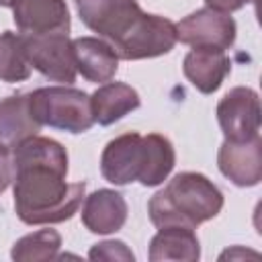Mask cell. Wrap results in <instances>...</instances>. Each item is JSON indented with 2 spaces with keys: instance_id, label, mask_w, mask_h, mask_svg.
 Here are the masks:
<instances>
[{
  "instance_id": "6da1fadb",
  "label": "cell",
  "mask_w": 262,
  "mask_h": 262,
  "mask_svg": "<svg viewBox=\"0 0 262 262\" xmlns=\"http://www.w3.org/2000/svg\"><path fill=\"white\" fill-rule=\"evenodd\" d=\"M14 211L27 225L68 221L82 205L86 184L66 182L68 151L49 137L33 135L12 154Z\"/></svg>"
},
{
  "instance_id": "7a4b0ae2",
  "label": "cell",
  "mask_w": 262,
  "mask_h": 262,
  "mask_svg": "<svg viewBox=\"0 0 262 262\" xmlns=\"http://www.w3.org/2000/svg\"><path fill=\"white\" fill-rule=\"evenodd\" d=\"M82 23L98 33L119 59H149L164 55L178 43L176 25L147 14L137 0H76Z\"/></svg>"
},
{
  "instance_id": "3957f363",
  "label": "cell",
  "mask_w": 262,
  "mask_h": 262,
  "mask_svg": "<svg viewBox=\"0 0 262 262\" xmlns=\"http://www.w3.org/2000/svg\"><path fill=\"white\" fill-rule=\"evenodd\" d=\"M174 164V145L160 133H123L111 139L100 156V172L104 180L117 186L131 182L160 186L170 176Z\"/></svg>"
},
{
  "instance_id": "277c9868",
  "label": "cell",
  "mask_w": 262,
  "mask_h": 262,
  "mask_svg": "<svg viewBox=\"0 0 262 262\" xmlns=\"http://www.w3.org/2000/svg\"><path fill=\"white\" fill-rule=\"evenodd\" d=\"M223 209L221 190L199 172L176 174L160 192L149 199L147 213L156 227L180 225L196 229Z\"/></svg>"
},
{
  "instance_id": "5b68a950",
  "label": "cell",
  "mask_w": 262,
  "mask_h": 262,
  "mask_svg": "<svg viewBox=\"0 0 262 262\" xmlns=\"http://www.w3.org/2000/svg\"><path fill=\"white\" fill-rule=\"evenodd\" d=\"M35 121L68 133H84L94 125L90 96L70 86H47L29 94Z\"/></svg>"
},
{
  "instance_id": "8992f818",
  "label": "cell",
  "mask_w": 262,
  "mask_h": 262,
  "mask_svg": "<svg viewBox=\"0 0 262 262\" xmlns=\"http://www.w3.org/2000/svg\"><path fill=\"white\" fill-rule=\"evenodd\" d=\"M18 35L31 68H35L53 82L72 84L76 80V55L68 35Z\"/></svg>"
},
{
  "instance_id": "52a82bcc",
  "label": "cell",
  "mask_w": 262,
  "mask_h": 262,
  "mask_svg": "<svg viewBox=\"0 0 262 262\" xmlns=\"http://www.w3.org/2000/svg\"><path fill=\"white\" fill-rule=\"evenodd\" d=\"M217 121L227 141H250L260 137V98L248 86L231 88L217 104Z\"/></svg>"
},
{
  "instance_id": "ba28073f",
  "label": "cell",
  "mask_w": 262,
  "mask_h": 262,
  "mask_svg": "<svg viewBox=\"0 0 262 262\" xmlns=\"http://www.w3.org/2000/svg\"><path fill=\"white\" fill-rule=\"evenodd\" d=\"M235 33L237 27L229 12H219L209 6L194 10L176 25L178 41L190 47H213L225 51L235 43Z\"/></svg>"
},
{
  "instance_id": "9c48e42d",
  "label": "cell",
  "mask_w": 262,
  "mask_h": 262,
  "mask_svg": "<svg viewBox=\"0 0 262 262\" xmlns=\"http://www.w3.org/2000/svg\"><path fill=\"white\" fill-rule=\"evenodd\" d=\"M10 8L23 35H68L70 31L66 0H10Z\"/></svg>"
},
{
  "instance_id": "30bf717a",
  "label": "cell",
  "mask_w": 262,
  "mask_h": 262,
  "mask_svg": "<svg viewBox=\"0 0 262 262\" xmlns=\"http://www.w3.org/2000/svg\"><path fill=\"white\" fill-rule=\"evenodd\" d=\"M217 166L235 186H256L262 180V139L223 141L217 154Z\"/></svg>"
},
{
  "instance_id": "8fae6325",
  "label": "cell",
  "mask_w": 262,
  "mask_h": 262,
  "mask_svg": "<svg viewBox=\"0 0 262 262\" xmlns=\"http://www.w3.org/2000/svg\"><path fill=\"white\" fill-rule=\"evenodd\" d=\"M127 221V201L121 192L100 188L86 196L82 207V223L88 231L106 235L119 231Z\"/></svg>"
},
{
  "instance_id": "7c38bea8",
  "label": "cell",
  "mask_w": 262,
  "mask_h": 262,
  "mask_svg": "<svg viewBox=\"0 0 262 262\" xmlns=\"http://www.w3.org/2000/svg\"><path fill=\"white\" fill-rule=\"evenodd\" d=\"M182 70H184V76L188 78V82L199 92L211 94L223 84L225 76L231 70V61L225 55V51H221V49L192 47L184 55Z\"/></svg>"
},
{
  "instance_id": "4fadbf2b",
  "label": "cell",
  "mask_w": 262,
  "mask_h": 262,
  "mask_svg": "<svg viewBox=\"0 0 262 262\" xmlns=\"http://www.w3.org/2000/svg\"><path fill=\"white\" fill-rule=\"evenodd\" d=\"M76 55V70L88 82H111L119 68V55L100 37H78L72 41Z\"/></svg>"
},
{
  "instance_id": "5bb4252c",
  "label": "cell",
  "mask_w": 262,
  "mask_h": 262,
  "mask_svg": "<svg viewBox=\"0 0 262 262\" xmlns=\"http://www.w3.org/2000/svg\"><path fill=\"white\" fill-rule=\"evenodd\" d=\"M41 125L31 115L29 94L0 100V147L14 151L25 139L37 135Z\"/></svg>"
},
{
  "instance_id": "9a60e30c",
  "label": "cell",
  "mask_w": 262,
  "mask_h": 262,
  "mask_svg": "<svg viewBox=\"0 0 262 262\" xmlns=\"http://www.w3.org/2000/svg\"><path fill=\"white\" fill-rule=\"evenodd\" d=\"M139 94L135 88L123 82H104L90 96L92 117L98 125H113L139 106Z\"/></svg>"
},
{
  "instance_id": "2e32d148",
  "label": "cell",
  "mask_w": 262,
  "mask_h": 262,
  "mask_svg": "<svg viewBox=\"0 0 262 262\" xmlns=\"http://www.w3.org/2000/svg\"><path fill=\"white\" fill-rule=\"evenodd\" d=\"M149 260L164 262V260H184L196 262L201 258V246L194 229L168 225L160 227V231L149 242Z\"/></svg>"
},
{
  "instance_id": "e0dca14e",
  "label": "cell",
  "mask_w": 262,
  "mask_h": 262,
  "mask_svg": "<svg viewBox=\"0 0 262 262\" xmlns=\"http://www.w3.org/2000/svg\"><path fill=\"white\" fill-rule=\"evenodd\" d=\"M59 248H61V235L55 229H39L14 242L10 256L12 260H18V262L55 260Z\"/></svg>"
},
{
  "instance_id": "ac0fdd59",
  "label": "cell",
  "mask_w": 262,
  "mask_h": 262,
  "mask_svg": "<svg viewBox=\"0 0 262 262\" xmlns=\"http://www.w3.org/2000/svg\"><path fill=\"white\" fill-rule=\"evenodd\" d=\"M31 76V63L23 51L20 35L4 31L0 35V80L23 82Z\"/></svg>"
},
{
  "instance_id": "d6986e66",
  "label": "cell",
  "mask_w": 262,
  "mask_h": 262,
  "mask_svg": "<svg viewBox=\"0 0 262 262\" xmlns=\"http://www.w3.org/2000/svg\"><path fill=\"white\" fill-rule=\"evenodd\" d=\"M88 258L90 260H108V262H113V260L133 262L135 260L133 252L119 239H106V242H100V244L92 246L90 252H88Z\"/></svg>"
},
{
  "instance_id": "ffe728a7",
  "label": "cell",
  "mask_w": 262,
  "mask_h": 262,
  "mask_svg": "<svg viewBox=\"0 0 262 262\" xmlns=\"http://www.w3.org/2000/svg\"><path fill=\"white\" fill-rule=\"evenodd\" d=\"M12 176H14V168H12L10 151L0 147V194L8 188V184L12 182Z\"/></svg>"
},
{
  "instance_id": "44dd1931",
  "label": "cell",
  "mask_w": 262,
  "mask_h": 262,
  "mask_svg": "<svg viewBox=\"0 0 262 262\" xmlns=\"http://www.w3.org/2000/svg\"><path fill=\"white\" fill-rule=\"evenodd\" d=\"M209 8L213 10H219V12H233V10H239L242 6L254 2V0H205Z\"/></svg>"
},
{
  "instance_id": "7402d4cb",
  "label": "cell",
  "mask_w": 262,
  "mask_h": 262,
  "mask_svg": "<svg viewBox=\"0 0 262 262\" xmlns=\"http://www.w3.org/2000/svg\"><path fill=\"white\" fill-rule=\"evenodd\" d=\"M244 256H252V258H258V254H256V252H248V250L244 252V250H242V248H237V246H235L233 250H227V252H223L219 258H221V260H225V258H229V260H231V258H244Z\"/></svg>"
},
{
  "instance_id": "603a6c76",
  "label": "cell",
  "mask_w": 262,
  "mask_h": 262,
  "mask_svg": "<svg viewBox=\"0 0 262 262\" xmlns=\"http://www.w3.org/2000/svg\"><path fill=\"white\" fill-rule=\"evenodd\" d=\"M0 6H10V0H0Z\"/></svg>"
}]
</instances>
